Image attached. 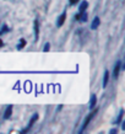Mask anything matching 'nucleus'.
<instances>
[{"mask_svg": "<svg viewBox=\"0 0 125 134\" xmlns=\"http://www.w3.org/2000/svg\"><path fill=\"white\" fill-rule=\"evenodd\" d=\"M99 24H101V21H99V17H94V20H93L92 25H91V29H92V30L98 29V26H99Z\"/></svg>", "mask_w": 125, "mask_h": 134, "instance_id": "obj_8", "label": "nucleus"}, {"mask_svg": "<svg viewBox=\"0 0 125 134\" xmlns=\"http://www.w3.org/2000/svg\"><path fill=\"white\" fill-rule=\"evenodd\" d=\"M11 113H12V106H8V108L5 111V114H4V118L8 119V118L11 117Z\"/></svg>", "mask_w": 125, "mask_h": 134, "instance_id": "obj_9", "label": "nucleus"}, {"mask_svg": "<svg viewBox=\"0 0 125 134\" xmlns=\"http://www.w3.org/2000/svg\"><path fill=\"white\" fill-rule=\"evenodd\" d=\"M96 103H97V96L96 95H92V96H91V101H90V108L93 110V108L96 107Z\"/></svg>", "mask_w": 125, "mask_h": 134, "instance_id": "obj_7", "label": "nucleus"}, {"mask_svg": "<svg viewBox=\"0 0 125 134\" xmlns=\"http://www.w3.org/2000/svg\"><path fill=\"white\" fill-rule=\"evenodd\" d=\"M38 37H39V24H38V20L34 21V38H36V41L38 40Z\"/></svg>", "mask_w": 125, "mask_h": 134, "instance_id": "obj_5", "label": "nucleus"}, {"mask_svg": "<svg viewBox=\"0 0 125 134\" xmlns=\"http://www.w3.org/2000/svg\"><path fill=\"white\" fill-rule=\"evenodd\" d=\"M37 119H38V114L37 113H34L32 116V118H31V121H29V123H28V126L26 127V129H23L22 130V133H26V132H28L29 129H31V127L33 126V124H34V122H36Z\"/></svg>", "mask_w": 125, "mask_h": 134, "instance_id": "obj_2", "label": "nucleus"}, {"mask_svg": "<svg viewBox=\"0 0 125 134\" xmlns=\"http://www.w3.org/2000/svg\"><path fill=\"white\" fill-rule=\"evenodd\" d=\"M87 6H88V3H87V1H82L80 5V8H79V12H80V14H84V12L86 11V9H87Z\"/></svg>", "mask_w": 125, "mask_h": 134, "instance_id": "obj_6", "label": "nucleus"}, {"mask_svg": "<svg viewBox=\"0 0 125 134\" xmlns=\"http://www.w3.org/2000/svg\"><path fill=\"white\" fill-rule=\"evenodd\" d=\"M120 70H121V62L118 60L117 63H115V66H114V71H113V75H114V77H115V79L119 76V71H120Z\"/></svg>", "mask_w": 125, "mask_h": 134, "instance_id": "obj_3", "label": "nucleus"}, {"mask_svg": "<svg viewBox=\"0 0 125 134\" xmlns=\"http://www.w3.org/2000/svg\"><path fill=\"white\" fill-rule=\"evenodd\" d=\"M25 43H26V41H25V40H21L20 44L17 46V49H22V47H23V46H25Z\"/></svg>", "mask_w": 125, "mask_h": 134, "instance_id": "obj_12", "label": "nucleus"}, {"mask_svg": "<svg viewBox=\"0 0 125 134\" xmlns=\"http://www.w3.org/2000/svg\"><path fill=\"white\" fill-rule=\"evenodd\" d=\"M108 80H109V71L108 70H105L104 71V77H103V87L105 89V86L108 84Z\"/></svg>", "mask_w": 125, "mask_h": 134, "instance_id": "obj_10", "label": "nucleus"}, {"mask_svg": "<svg viewBox=\"0 0 125 134\" xmlns=\"http://www.w3.org/2000/svg\"><path fill=\"white\" fill-rule=\"evenodd\" d=\"M110 133H112V134H114V133H117V129H112V130H110Z\"/></svg>", "mask_w": 125, "mask_h": 134, "instance_id": "obj_15", "label": "nucleus"}, {"mask_svg": "<svg viewBox=\"0 0 125 134\" xmlns=\"http://www.w3.org/2000/svg\"><path fill=\"white\" fill-rule=\"evenodd\" d=\"M123 113H124V112H123V111H120V113H119V117H118V119L117 121H115V123H120V121H121V118H123Z\"/></svg>", "mask_w": 125, "mask_h": 134, "instance_id": "obj_11", "label": "nucleus"}, {"mask_svg": "<svg viewBox=\"0 0 125 134\" xmlns=\"http://www.w3.org/2000/svg\"><path fill=\"white\" fill-rule=\"evenodd\" d=\"M47 51H49V43H47L44 46V52H47Z\"/></svg>", "mask_w": 125, "mask_h": 134, "instance_id": "obj_14", "label": "nucleus"}, {"mask_svg": "<svg viewBox=\"0 0 125 134\" xmlns=\"http://www.w3.org/2000/svg\"><path fill=\"white\" fill-rule=\"evenodd\" d=\"M65 19H66V12H63L60 16L58 17V21H57V26H58V27H61V26H63Z\"/></svg>", "mask_w": 125, "mask_h": 134, "instance_id": "obj_4", "label": "nucleus"}, {"mask_svg": "<svg viewBox=\"0 0 125 134\" xmlns=\"http://www.w3.org/2000/svg\"><path fill=\"white\" fill-rule=\"evenodd\" d=\"M69 1H70V4H71V5H75L76 3H79L80 0H69Z\"/></svg>", "mask_w": 125, "mask_h": 134, "instance_id": "obj_13", "label": "nucleus"}, {"mask_svg": "<svg viewBox=\"0 0 125 134\" xmlns=\"http://www.w3.org/2000/svg\"><path fill=\"white\" fill-rule=\"evenodd\" d=\"M97 108H96V111H92V112H91V113L88 114V116H87V118H86L85 119V122H84V124H82V128H81L80 129V133H82V132H84V130L86 129V128H87V126H88V123L91 122V121H92V118H93V116H96V113H97Z\"/></svg>", "mask_w": 125, "mask_h": 134, "instance_id": "obj_1", "label": "nucleus"}]
</instances>
